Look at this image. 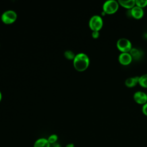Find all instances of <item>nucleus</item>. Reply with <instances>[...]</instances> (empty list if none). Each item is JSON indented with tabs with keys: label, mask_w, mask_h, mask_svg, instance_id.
<instances>
[{
	"label": "nucleus",
	"mask_w": 147,
	"mask_h": 147,
	"mask_svg": "<svg viewBox=\"0 0 147 147\" xmlns=\"http://www.w3.org/2000/svg\"><path fill=\"white\" fill-rule=\"evenodd\" d=\"M73 64L75 69L79 72H82L87 69L90 64L88 56L84 53H79L76 55Z\"/></svg>",
	"instance_id": "obj_1"
},
{
	"label": "nucleus",
	"mask_w": 147,
	"mask_h": 147,
	"mask_svg": "<svg viewBox=\"0 0 147 147\" xmlns=\"http://www.w3.org/2000/svg\"><path fill=\"white\" fill-rule=\"evenodd\" d=\"M119 6L118 1L115 0L107 1L103 5V11L106 14H113L117 11Z\"/></svg>",
	"instance_id": "obj_2"
},
{
	"label": "nucleus",
	"mask_w": 147,
	"mask_h": 147,
	"mask_svg": "<svg viewBox=\"0 0 147 147\" xmlns=\"http://www.w3.org/2000/svg\"><path fill=\"white\" fill-rule=\"evenodd\" d=\"M103 21L102 17L98 15H94L91 17L88 25L92 31H98L102 28Z\"/></svg>",
	"instance_id": "obj_3"
},
{
	"label": "nucleus",
	"mask_w": 147,
	"mask_h": 147,
	"mask_svg": "<svg viewBox=\"0 0 147 147\" xmlns=\"http://www.w3.org/2000/svg\"><path fill=\"white\" fill-rule=\"evenodd\" d=\"M117 47L121 53H129L132 48V44L127 38H121L117 41Z\"/></svg>",
	"instance_id": "obj_4"
},
{
	"label": "nucleus",
	"mask_w": 147,
	"mask_h": 147,
	"mask_svg": "<svg viewBox=\"0 0 147 147\" xmlns=\"http://www.w3.org/2000/svg\"><path fill=\"white\" fill-rule=\"evenodd\" d=\"M17 18V14L16 11L12 10H6L3 12L1 16L2 21L7 25L11 24L14 22Z\"/></svg>",
	"instance_id": "obj_5"
},
{
	"label": "nucleus",
	"mask_w": 147,
	"mask_h": 147,
	"mask_svg": "<svg viewBox=\"0 0 147 147\" xmlns=\"http://www.w3.org/2000/svg\"><path fill=\"white\" fill-rule=\"evenodd\" d=\"M134 101L139 105H144L147 102L146 94L141 91H136L133 95Z\"/></svg>",
	"instance_id": "obj_6"
},
{
	"label": "nucleus",
	"mask_w": 147,
	"mask_h": 147,
	"mask_svg": "<svg viewBox=\"0 0 147 147\" xmlns=\"http://www.w3.org/2000/svg\"><path fill=\"white\" fill-rule=\"evenodd\" d=\"M133 60V58L129 53H121L118 56L119 63L124 66L129 65Z\"/></svg>",
	"instance_id": "obj_7"
},
{
	"label": "nucleus",
	"mask_w": 147,
	"mask_h": 147,
	"mask_svg": "<svg viewBox=\"0 0 147 147\" xmlns=\"http://www.w3.org/2000/svg\"><path fill=\"white\" fill-rule=\"evenodd\" d=\"M130 14L133 18L136 20H140L143 17L144 11L143 9L135 6L130 10Z\"/></svg>",
	"instance_id": "obj_8"
},
{
	"label": "nucleus",
	"mask_w": 147,
	"mask_h": 147,
	"mask_svg": "<svg viewBox=\"0 0 147 147\" xmlns=\"http://www.w3.org/2000/svg\"><path fill=\"white\" fill-rule=\"evenodd\" d=\"M118 2L120 6L129 10L131 9L133 7L136 6V0H119Z\"/></svg>",
	"instance_id": "obj_9"
},
{
	"label": "nucleus",
	"mask_w": 147,
	"mask_h": 147,
	"mask_svg": "<svg viewBox=\"0 0 147 147\" xmlns=\"http://www.w3.org/2000/svg\"><path fill=\"white\" fill-rule=\"evenodd\" d=\"M139 76L130 77L126 79L125 82V86L128 88H132L135 87L137 84H138Z\"/></svg>",
	"instance_id": "obj_10"
},
{
	"label": "nucleus",
	"mask_w": 147,
	"mask_h": 147,
	"mask_svg": "<svg viewBox=\"0 0 147 147\" xmlns=\"http://www.w3.org/2000/svg\"><path fill=\"white\" fill-rule=\"evenodd\" d=\"M51 145L48 142L47 138H40L34 143L33 147H51Z\"/></svg>",
	"instance_id": "obj_11"
},
{
	"label": "nucleus",
	"mask_w": 147,
	"mask_h": 147,
	"mask_svg": "<svg viewBox=\"0 0 147 147\" xmlns=\"http://www.w3.org/2000/svg\"><path fill=\"white\" fill-rule=\"evenodd\" d=\"M129 53L131 56L133 60H139L142 55V52L136 48H132Z\"/></svg>",
	"instance_id": "obj_12"
},
{
	"label": "nucleus",
	"mask_w": 147,
	"mask_h": 147,
	"mask_svg": "<svg viewBox=\"0 0 147 147\" xmlns=\"http://www.w3.org/2000/svg\"><path fill=\"white\" fill-rule=\"evenodd\" d=\"M138 84L142 87L147 88V74L139 76Z\"/></svg>",
	"instance_id": "obj_13"
},
{
	"label": "nucleus",
	"mask_w": 147,
	"mask_h": 147,
	"mask_svg": "<svg viewBox=\"0 0 147 147\" xmlns=\"http://www.w3.org/2000/svg\"><path fill=\"white\" fill-rule=\"evenodd\" d=\"M47 140L51 145H53L55 143H56V142L58 140V136L57 134H52L48 137Z\"/></svg>",
	"instance_id": "obj_14"
},
{
	"label": "nucleus",
	"mask_w": 147,
	"mask_h": 147,
	"mask_svg": "<svg viewBox=\"0 0 147 147\" xmlns=\"http://www.w3.org/2000/svg\"><path fill=\"white\" fill-rule=\"evenodd\" d=\"M75 56L76 55H75V53L72 51H70V50L65 51L64 52V56L68 60H74Z\"/></svg>",
	"instance_id": "obj_15"
},
{
	"label": "nucleus",
	"mask_w": 147,
	"mask_h": 147,
	"mask_svg": "<svg viewBox=\"0 0 147 147\" xmlns=\"http://www.w3.org/2000/svg\"><path fill=\"white\" fill-rule=\"evenodd\" d=\"M136 6L143 9L147 6V0H136Z\"/></svg>",
	"instance_id": "obj_16"
},
{
	"label": "nucleus",
	"mask_w": 147,
	"mask_h": 147,
	"mask_svg": "<svg viewBox=\"0 0 147 147\" xmlns=\"http://www.w3.org/2000/svg\"><path fill=\"white\" fill-rule=\"evenodd\" d=\"M99 35H100L99 32H98V31H92V32L91 36H92V37L94 39L98 38L99 37Z\"/></svg>",
	"instance_id": "obj_17"
},
{
	"label": "nucleus",
	"mask_w": 147,
	"mask_h": 147,
	"mask_svg": "<svg viewBox=\"0 0 147 147\" xmlns=\"http://www.w3.org/2000/svg\"><path fill=\"white\" fill-rule=\"evenodd\" d=\"M142 113L147 117V102L143 105H142Z\"/></svg>",
	"instance_id": "obj_18"
},
{
	"label": "nucleus",
	"mask_w": 147,
	"mask_h": 147,
	"mask_svg": "<svg viewBox=\"0 0 147 147\" xmlns=\"http://www.w3.org/2000/svg\"><path fill=\"white\" fill-rule=\"evenodd\" d=\"M65 147H75V145L73 143H68L66 145Z\"/></svg>",
	"instance_id": "obj_19"
},
{
	"label": "nucleus",
	"mask_w": 147,
	"mask_h": 147,
	"mask_svg": "<svg viewBox=\"0 0 147 147\" xmlns=\"http://www.w3.org/2000/svg\"><path fill=\"white\" fill-rule=\"evenodd\" d=\"M53 147H61V146L59 144H57V142L55 143V144H53Z\"/></svg>",
	"instance_id": "obj_20"
},
{
	"label": "nucleus",
	"mask_w": 147,
	"mask_h": 147,
	"mask_svg": "<svg viewBox=\"0 0 147 147\" xmlns=\"http://www.w3.org/2000/svg\"><path fill=\"white\" fill-rule=\"evenodd\" d=\"M2 93H1V91H0V102H1V100H2Z\"/></svg>",
	"instance_id": "obj_21"
},
{
	"label": "nucleus",
	"mask_w": 147,
	"mask_h": 147,
	"mask_svg": "<svg viewBox=\"0 0 147 147\" xmlns=\"http://www.w3.org/2000/svg\"><path fill=\"white\" fill-rule=\"evenodd\" d=\"M146 96H147V92H146Z\"/></svg>",
	"instance_id": "obj_22"
}]
</instances>
